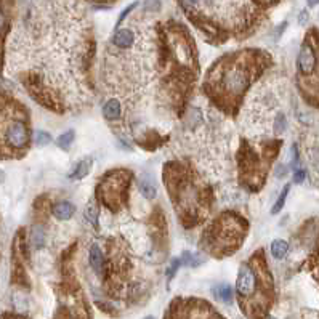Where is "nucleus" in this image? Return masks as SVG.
<instances>
[{"label": "nucleus", "instance_id": "9b49d317", "mask_svg": "<svg viewBox=\"0 0 319 319\" xmlns=\"http://www.w3.org/2000/svg\"><path fill=\"white\" fill-rule=\"evenodd\" d=\"M212 294L215 295L216 300H220L223 303H231L233 302V297H234V290L229 284H216V286L212 289Z\"/></svg>", "mask_w": 319, "mask_h": 319}, {"label": "nucleus", "instance_id": "cd10ccee", "mask_svg": "<svg viewBox=\"0 0 319 319\" xmlns=\"http://www.w3.org/2000/svg\"><path fill=\"white\" fill-rule=\"evenodd\" d=\"M298 164V149H297V145L292 146V165L297 167Z\"/></svg>", "mask_w": 319, "mask_h": 319}, {"label": "nucleus", "instance_id": "ddd939ff", "mask_svg": "<svg viewBox=\"0 0 319 319\" xmlns=\"http://www.w3.org/2000/svg\"><path fill=\"white\" fill-rule=\"evenodd\" d=\"M269 250H271V255H273L276 260H282L289 252V242L284 239H276L271 242Z\"/></svg>", "mask_w": 319, "mask_h": 319}, {"label": "nucleus", "instance_id": "f03ea898", "mask_svg": "<svg viewBox=\"0 0 319 319\" xmlns=\"http://www.w3.org/2000/svg\"><path fill=\"white\" fill-rule=\"evenodd\" d=\"M257 292H259V276L250 265H241L236 279V294L239 297V300H250Z\"/></svg>", "mask_w": 319, "mask_h": 319}, {"label": "nucleus", "instance_id": "6ab92c4d", "mask_svg": "<svg viewBox=\"0 0 319 319\" xmlns=\"http://www.w3.org/2000/svg\"><path fill=\"white\" fill-rule=\"evenodd\" d=\"M273 128H274V133H276V135H282L284 132L287 130V117L284 116L282 112H279V114H277V116L274 117Z\"/></svg>", "mask_w": 319, "mask_h": 319}, {"label": "nucleus", "instance_id": "4be33fe9", "mask_svg": "<svg viewBox=\"0 0 319 319\" xmlns=\"http://www.w3.org/2000/svg\"><path fill=\"white\" fill-rule=\"evenodd\" d=\"M308 156H310L311 165H313V168L319 173V149H318V148H313V149H311V151L308 153Z\"/></svg>", "mask_w": 319, "mask_h": 319}, {"label": "nucleus", "instance_id": "9d476101", "mask_svg": "<svg viewBox=\"0 0 319 319\" xmlns=\"http://www.w3.org/2000/svg\"><path fill=\"white\" fill-rule=\"evenodd\" d=\"M103 116L106 120H109V122H114V120H117L120 119L122 116V105H120V101L117 98H111V100H107L105 106H103Z\"/></svg>", "mask_w": 319, "mask_h": 319}, {"label": "nucleus", "instance_id": "a878e982", "mask_svg": "<svg viewBox=\"0 0 319 319\" xmlns=\"http://www.w3.org/2000/svg\"><path fill=\"white\" fill-rule=\"evenodd\" d=\"M145 6H146V10H149V11H156V10L160 8V0H146Z\"/></svg>", "mask_w": 319, "mask_h": 319}, {"label": "nucleus", "instance_id": "c85d7f7f", "mask_svg": "<svg viewBox=\"0 0 319 319\" xmlns=\"http://www.w3.org/2000/svg\"><path fill=\"white\" fill-rule=\"evenodd\" d=\"M298 21H300V24H305V23L308 21V11L307 10H303L300 13V16H298Z\"/></svg>", "mask_w": 319, "mask_h": 319}, {"label": "nucleus", "instance_id": "1a4fd4ad", "mask_svg": "<svg viewBox=\"0 0 319 319\" xmlns=\"http://www.w3.org/2000/svg\"><path fill=\"white\" fill-rule=\"evenodd\" d=\"M74 213H76V207H74L69 201H59L53 206V216L61 221L72 218Z\"/></svg>", "mask_w": 319, "mask_h": 319}, {"label": "nucleus", "instance_id": "473e14b6", "mask_svg": "<svg viewBox=\"0 0 319 319\" xmlns=\"http://www.w3.org/2000/svg\"><path fill=\"white\" fill-rule=\"evenodd\" d=\"M3 178H5V176H3V172H0V183L3 181Z\"/></svg>", "mask_w": 319, "mask_h": 319}, {"label": "nucleus", "instance_id": "f8f14e48", "mask_svg": "<svg viewBox=\"0 0 319 319\" xmlns=\"http://www.w3.org/2000/svg\"><path fill=\"white\" fill-rule=\"evenodd\" d=\"M93 165V160L90 158H85L84 160H80L79 164L76 165V168L71 172V178L72 180H82L85 178V176L88 175V172H90V168Z\"/></svg>", "mask_w": 319, "mask_h": 319}, {"label": "nucleus", "instance_id": "f704fd0d", "mask_svg": "<svg viewBox=\"0 0 319 319\" xmlns=\"http://www.w3.org/2000/svg\"><path fill=\"white\" fill-rule=\"evenodd\" d=\"M268 319H276V318H271V316H269V318H268Z\"/></svg>", "mask_w": 319, "mask_h": 319}, {"label": "nucleus", "instance_id": "0eeeda50", "mask_svg": "<svg viewBox=\"0 0 319 319\" xmlns=\"http://www.w3.org/2000/svg\"><path fill=\"white\" fill-rule=\"evenodd\" d=\"M138 188H140L141 196H143V198L148 199V201H153V199H156V196H158L156 181L149 173H143L140 176V178H138Z\"/></svg>", "mask_w": 319, "mask_h": 319}, {"label": "nucleus", "instance_id": "c756f323", "mask_svg": "<svg viewBox=\"0 0 319 319\" xmlns=\"http://www.w3.org/2000/svg\"><path fill=\"white\" fill-rule=\"evenodd\" d=\"M0 319H24L21 316H16V315H3Z\"/></svg>", "mask_w": 319, "mask_h": 319}, {"label": "nucleus", "instance_id": "bb28decb", "mask_svg": "<svg viewBox=\"0 0 319 319\" xmlns=\"http://www.w3.org/2000/svg\"><path fill=\"white\" fill-rule=\"evenodd\" d=\"M5 28H6V18L3 15L2 8H0V36H2V34L5 32Z\"/></svg>", "mask_w": 319, "mask_h": 319}, {"label": "nucleus", "instance_id": "6e6552de", "mask_svg": "<svg viewBox=\"0 0 319 319\" xmlns=\"http://www.w3.org/2000/svg\"><path fill=\"white\" fill-rule=\"evenodd\" d=\"M88 263H90L92 269L97 273L98 276L103 274V269H105V257H103V252H101V249L98 244H93L88 250Z\"/></svg>", "mask_w": 319, "mask_h": 319}, {"label": "nucleus", "instance_id": "412c9836", "mask_svg": "<svg viewBox=\"0 0 319 319\" xmlns=\"http://www.w3.org/2000/svg\"><path fill=\"white\" fill-rule=\"evenodd\" d=\"M180 265H181V260H180V259H173V260L170 262V265H168V268H167V273H165L168 281L173 279V276L176 274V271H178Z\"/></svg>", "mask_w": 319, "mask_h": 319}, {"label": "nucleus", "instance_id": "72a5a7b5", "mask_svg": "<svg viewBox=\"0 0 319 319\" xmlns=\"http://www.w3.org/2000/svg\"><path fill=\"white\" fill-rule=\"evenodd\" d=\"M143 319H154L153 316H146V318H143Z\"/></svg>", "mask_w": 319, "mask_h": 319}, {"label": "nucleus", "instance_id": "f257e3e1", "mask_svg": "<svg viewBox=\"0 0 319 319\" xmlns=\"http://www.w3.org/2000/svg\"><path fill=\"white\" fill-rule=\"evenodd\" d=\"M165 319H225L212 305L202 300H175Z\"/></svg>", "mask_w": 319, "mask_h": 319}, {"label": "nucleus", "instance_id": "5701e85b", "mask_svg": "<svg viewBox=\"0 0 319 319\" xmlns=\"http://www.w3.org/2000/svg\"><path fill=\"white\" fill-rule=\"evenodd\" d=\"M137 6H138V2H133L132 5H128V6H127V8H125L124 11H122V13H120V16H119V19H117V26H119V24H120L122 21H124V19H125V18H127L128 15H130V13H132V11H133L135 8H137Z\"/></svg>", "mask_w": 319, "mask_h": 319}, {"label": "nucleus", "instance_id": "7ed1b4c3", "mask_svg": "<svg viewBox=\"0 0 319 319\" xmlns=\"http://www.w3.org/2000/svg\"><path fill=\"white\" fill-rule=\"evenodd\" d=\"M249 85V74L244 67L234 66L228 69L223 76V87L226 88L228 93L231 95H241Z\"/></svg>", "mask_w": 319, "mask_h": 319}, {"label": "nucleus", "instance_id": "393cba45", "mask_svg": "<svg viewBox=\"0 0 319 319\" xmlns=\"http://www.w3.org/2000/svg\"><path fill=\"white\" fill-rule=\"evenodd\" d=\"M289 173V167L287 165H284V164H279L276 167V170H274V175H276V178H284Z\"/></svg>", "mask_w": 319, "mask_h": 319}, {"label": "nucleus", "instance_id": "4468645a", "mask_svg": "<svg viewBox=\"0 0 319 319\" xmlns=\"http://www.w3.org/2000/svg\"><path fill=\"white\" fill-rule=\"evenodd\" d=\"M45 229L40 226V225H36L32 228V231H31V244H32V247L36 249V250H40L44 246H45Z\"/></svg>", "mask_w": 319, "mask_h": 319}, {"label": "nucleus", "instance_id": "2f4dec72", "mask_svg": "<svg viewBox=\"0 0 319 319\" xmlns=\"http://www.w3.org/2000/svg\"><path fill=\"white\" fill-rule=\"evenodd\" d=\"M307 2H308L310 6H316L319 3V0H307Z\"/></svg>", "mask_w": 319, "mask_h": 319}, {"label": "nucleus", "instance_id": "2eb2a0df", "mask_svg": "<svg viewBox=\"0 0 319 319\" xmlns=\"http://www.w3.org/2000/svg\"><path fill=\"white\" fill-rule=\"evenodd\" d=\"M84 215H85V220L90 223L93 228H98V218H100V212H98V207L95 202H88L87 207L84 210Z\"/></svg>", "mask_w": 319, "mask_h": 319}, {"label": "nucleus", "instance_id": "39448f33", "mask_svg": "<svg viewBox=\"0 0 319 319\" xmlns=\"http://www.w3.org/2000/svg\"><path fill=\"white\" fill-rule=\"evenodd\" d=\"M297 66H298V71L302 74H307V76L315 71L316 55H315V50L308 44H305L300 49V53H298V58H297Z\"/></svg>", "mask_w": 319, "mask_h": 319}, {"label": "nucleus", "instance_id": "423d86ee", "mask_svg": "<svg viewBox=\"0 0 319 319\" xmlns=\"http://www.w3.org/2000/svg\"><path fill=\"white\" fill-rule=\"evenodd\" d=\"M112 45L120 50H127L135 44V32L130 28H122L112 36Z\"/></svg>", "mask_w": 319, "mask_h": 319}, {"label": "nucleus", "instance_id": "dca6fc26", "mask_svg": "<svg viewBox=\"0 0 319 319\" xmlns=\"http://www.w3.org/2000/svg\"><path fill=\"white\" fill-rule=\"evenodd\" d=\"M74 138H76V133H74V130H67V132L59 135L58 140H56V145L61 149H67V148H69L74 143Z\"/></svg>", "mask_w": 319, "mask_h": 319}, {"label": "nucleus", "instance_id": "f3484780", "mask_svg": "<svg viewBox=\"0 0 319 319\" xmlns=\"http://www.w3.org/2000/svg\"><path fill=\"white\" fill-rule=\"evenodd\" d=\"M289 191H290V185H286L282 189V193L279 194V198H277L276 204L273 206V209H271V213L276 215V213H279L281 210L284 209V204H286V199H287V196H289Z\"/></svg>", "mask_w": 319, "mask_h": 319}, {"label": "nucleus", "instance_id": "aec40b11", "mask_svg": "<svg viewBox=\"0 0 319 319\" xmlns=\"http://www.w3.org/2000/svg\"><path fill=\"white\" fill-rule=\"evenodd\" d=\"M34 141H36L37 146H47L52 143V137L49 132H44V130H39L34 137Z\"/></svg>", "mask_w": 319, "mask_h": 319}, {"label": "nucleus", "instance_id": "7c9ffc66", "mask_svg": "<svg viewBox=\"0 0 319 319\" xmlns=\"http://www.w3.org/2000/svg\"><path fill=\"white\" fill-rule=\"evenodd\" d=\"M199 2H201V0H185V3L189 5V6H196Z\"/></svg>", "mask_w": 319, "mask_h": 319}, {"label": "nucleus", "instance_id": "a211bd4d", "mask_svg": "<svg viewBox=\"0 0 319 319\" xmlns=\"http://www.w3.org/2000/svg\"><path fill=\"white\" fill-rule=\"evenodd\" d=\"M181 263L183 265H188V266H199V265L202 263V259L198 255H194L193 252H188V250H185V252L181 254Z\"/></svg>", "mask_w": 319, "mask_h": 319}, {"label": "nucleus", "instance_id": "b1692460", "mask_svg": "<svg viewBox=\"0 0 319 319\" xmlns=\"http://www.w3.org/2000/svg\"><path fill=\"white\" fill-rule=\"evenodd\" d=\"M305 178H307V172H305L303 168H295V172H294V183H297V185H302V183L305 181Z\"/></svg>", "mask_w": 319, "mask_h": 319}, {"label": "nucleus", "instance_id": "20e7f679", "mask_svg": "<svg viewBox=\"0 0 319 319\" xmlns=\"http://www.w3.org/2000/svg\"><path fill=\"white\" fill-rule=\"evenodd\" d=\"M5 138L8 141V145L15 149H23L29 141V133L28 127L24 125V122L15 120L6 127L5 130Z\"/></svg>", "mask_w": 319, "mask_h": 319}]
</instances>
